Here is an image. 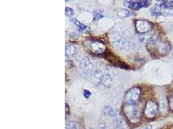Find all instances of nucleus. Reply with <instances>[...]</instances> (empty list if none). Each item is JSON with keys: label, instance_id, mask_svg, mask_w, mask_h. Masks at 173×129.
Listing matches in <instances>:
<instances>
[{"label": "nucleus", "instance_id": "nucleus-26", "mask_svg": "<svg viewBox=\"0 0 173 129\" xmlns=\"http://www.w3.org/2000/svg\"><path fill=\"white\" fill-rule=\"evenodd\" d=\"M152 125H147V126H145L144 127H143L140 129H152Z\"/></svg>", "mask_w": 173, "mask_h": 129}, {"label": "nucleus", "instance_id": "nucleus-22", "mask_svg": "<svg viewBox=\"0 0 173 129\" xmlns=\"http://www.w3.org/2000/svg\"><path fill=\"white\" fill-rule=\"evenodd\" d=\"M169 107L172 111H173V93L170 94L169 98Z\"/></svg>", "mask_w": 173, "mask_h": 129}, {"label": "nucleus", "instance_id": "nucleus-7", "mask_svg": "<svg viewBox=\"0 0 173 129\" xmlns=\"http://www.w3.org/2000/svg\"><path fill=\"white\" fill-rule=\"evenodd\" d=\"M136 31L140 34L150 32L153 28V24L150 22L146 20H138L135 21Z\"/></svg>", "mask_w": 173, "mask_h": 129}, {"label": "nucleus", "instance_id": "nucleus-19", "mask_svg": "<svg viewBox=\"0 0 173 129\" xmlns=\"http://www.w3.org/2000/svg\"><path fill=\"white\" fill-rule=\"evenodd\" d=\"M71 21L74 22V23L78 27L80 31H84L87 29V26L84 25L83 23H81L79 21H78L75 18H72Z\"/></svg>", "mask_w": 173, "mask_h": 129}, {"label": "nucleus", "instance_id": "nucleus-14", "mask_svg": "<svg viewBox=\"0 0 173 129\" xmlns=\"http://www.w3.org/2000/svg\"><path fill=\"white\" fill-rule=\"evenodd\" d=\"M114 125L116 129H126V125L121 118H115L114 120Z\"/></svg>", "mask_w": 173, "mask_h": 129}, {"label": "nucleus", "instance_id": "nucleus-16", "mask_svg": "<svg viewBox=\"0 0 173 129\" xmlns=\"http://www.w3.org/2000/svg\"><path fill=\"white\" fill-rule=\"evenodd\" d=\"M117 14L120 17L125 18L129 17L131 14V12L129 10H128V9L121 8L117 11Z\"/></svg>", "mask_w": 173, "mask_h": 129}, {"label": "nucleus", "instance_id": "nucleus-9", "mask_svg": "<svg viewBox=\"0 0 173 129\" xmlns=\"http://www.w3.org/2000/svg\"><path fill=\"white\" fill-rule=\"evenodd\" d=\"M150 2L146 0H141V1H125L124 5L128 8L134 9V10H139V9L146 8L149 6Z\"/></svg>", "mask_w": 173, "mask_h": 129}, {"label": "nucleus", "instance_id": "nucleus-2", "mask_svg": "<svg viewBox=\"0 0 173 129\" xmlns=\"http://www.w3.org/2000/svg\"><path fill=\"white\" fill-rule=\"evenodd\" d=\"M92 80L97 86L109 88L112 85V79L110 74L101 70H97L93 72Z\"/></svg>", "mask_w": 173, "mask_h": 129}, {"label": "nucleus", "instance_id": "nucleus-10", "mask_svg": "<svg viewBox=\"0 0 173 129\" xmlns=\"http://www.w3.org/2000/svg\"><path fill=\"white\" fill-rule=\"evenodd\" d=\"M80 67L81 69L86 73L92 72L94 70V64L87 57H84L81 59L80 62Z\"/></svg>", "mask_w": 173, "mask_h": 129}, {"label": "nucleus", "instance_id": "nucleus-4", "mask_svg": "<svg viewBox=\"0 0 173 129\" xmlns=\"http://www.w3.org/2000/svg\"><path fill=\"white\" fill-rule=\"evenodd\" d=\"M110 40L114 47L117 50L121 52H126L130 49V43L119 34L112 33L110 35Z\"/></svg>", "mask_w": 173, "mask_h": 129}, {"label": "nucleus", "instance_id": "nucleus-8", "mask_svg": "<svg viewBox=\"0 0 173 129\" xmlns=\"http://www.w3.org/2000/svg\"><path fill=\"white\" fill-rule=\"evenodd\" d=\"M89 48L91 51L95 54H102L106 50L105 44L99 40H94L89 44Z\"/></svg>", "mask_w": 173, "mask_h": 129}, {"label": "nucleus", "instance_id": "nucleus-23", "mask_svg": "<svg viewBox=\"0 0 173 129\" xmlns=\"http://www.w3.org/2000/svg\"><path fill=\"white\" fill-rule=\"evenodd\" d=\"M103 17H104V15H103L101 12H96V13L95 14L94 17V21H96V20H100V19H102Z\"/></svg>", "mask_w": 173, "mask_h": 129}, {"label": "nucleus", "instance_id": "nucleus-13", "mask_svg": "<svg viewBox=\"0 0 173 129\" xmlns=\"http://www.w3.org/2000/svg\"><path fill=\"white\" fill-rule=\"evenodd\" d=\"M65 52H66V56H73V57H75L77 55V52H78L77 49L73 45H67L66 47Z\"/></svg>", "mask_w": 173, "mask_h": 129}, {"label": "nucleus", "instance_id": "nucleus-27", "mask_svg": "<svg viewBox=\"0 0 173 129\" xmlns=\"http://www.w3.org/2000/svg\"><path fill=\"white\" fill-rule=\"evenodd\" d=\"M67 113H68V114H69L70 111H69V108L68 105L66 104V115L67 114Z\"/></svg>", "mask_w": 173, "mask_h": 129}, {"label": "nucleus", "instance_id": "nucleus-18", "mask_svg": "<svg viewBox=\"0 0 173 129\" xmlns=\"http://www.w3.org/2000/svg\"><path fill=\"white\" fill-rule=\"evenodd\" d=\"M160 7L162 9H165V8L173 9V1H163L161 3Z\"/></svg>", "mask_w": 173, "mask_h": 129}, {"label": "nucleus", "instance_id": "nucleus-24", "mask_svg": "<svg viewBox=\"0 0 173 129\" xmlns=\"http://www.w3.org/2000/svg\"><path fill=\"white\" fill-rule=\"evenodd\" d=\"M91 94H92V93H91V92L88 90H86V89H84V91H83V96L84 98H86V99H88Z\"/></svg>", "mask_w": 173, "mask_h": 129}, {"label": "nucleus", "instance_id": "nucleus-21", "mask_svg": "<svg viewBox=\"0 0 173 129\" xmlns=\"http://www.w3.org/2000/svg\"><path fill=\"white\" fill-rule=\"evenodd\" d=\"M65 14L68 16H71L74 14V11L70 7H66Z\"/></svg>", "mask_w": 173, "mask_h": 129}, {"label": "nucleus", "instance_id": "nucleus-29", "mask_svg": "<svg viewBox=\"0 0 173 129\" xmlns=\"http://www.w3.org/2000/svg\"><path fill=\"white\" fill-rule=\"evenodd\" d=\"M89 129H94V128H89Z\"/></svg>", "mask_w": 173, "mask_h": 129}, {"label": "nucleus", "instance_id": "nucleus-1", "mask_svg": "<svg viewBox=\"0 0 173 129\" xmlns=\"http://www.w3.org/2000/svg\"><path fill=\"white\" fill-rule=\"evenodd\" d=\"M149 51L155 55H165L169 52L171 49L170 43L165 40L160 39L159 37L147 44Z\"/></svg>", "mask_w": 173, "mask_h": 129}, {"label": "nucleus", "instance_id": "nucleus-12", "mask_svg": "<svg viewBox=\"0 0 173 129\" xmlns=\"http://www.w3.org/2000/svg\"><path fill=\"white\" fill-rule=\"evenodd\" d=\"M103 114L108 119H115L117 117L116 111L110 106H105L103 108Z\"/></svg>", "mask_w": 173, "mask_h": 129}, {"label": "nucleus", "instance_id": "nucleus-11", "mask_svg": "<svg viewBox=\"0 0 173 129\" xmlns=\"http://www.w3.org/2000/svg\"><path fill=\"white\" fill-rule=\"evenodd\" d=\"M158 36L156 34H151L150 32L140 34L139 36V40L142 43H149L153 41L154 39L158 38Z\"/></svg>", "mask_w": 173, "mask_h": 129}, {"label": "nucleus", "instance_id": "nucleus-28", "mask_svg": "<svg viewBox=\"0 0 173 129\" xmlns=\"http://www.w3.org/2000/svg\"><path fill=\"white\" fill-rule=\"evenodd\" d=\"M169 129H173V125H172L169 127Z\"/></svg>", "mask_w": 173, "mask_h": 129}, {"label": "nucleus", "instance_id": "nucleus-5", "mask_svg": "<svg viewBox=\"0 0 173 129\" xmlns=\"http://www.w3.org/2000/svg\"><path fill=\"white\" fill-rule=\"evenodd\" d=\"M141 96V89L138 87H134L127 90L124 96L123 104L136 105Z\"/></svg>", "mask_w": 173, "mask_h": 129}, {"label": "nucleus", "instance_id": "nucleus-3", "mask_svg": "<svg viewBox=\"0 0 173 129\" xmlns=\"http://www.w3.org/2000/svg\"><path fill=\"white\" fill-rule=\"evenodd\" d=\"M123 111L126 117L129 119L132 123L135 124L140 122L141 114L139 108L136 105L123 104Z\"/></svg>", "mask_w": 173, "mask_h": 129}, {"label": "nucleus", "instance_id": "nucleus-25", "mask_svg": "<svg viewBox=\"0 0 173 129\" xmlns=\"http://www.w3.org/2000/svg\"><path fill=\"white\" fill-rule=\"evenodd\" d=\"M97 129H110V127L105 123H101L98 125Z\"/></svg>", "mask_w": 173, "mask_h": 129}, {"label": "nucleus", "instance_id": "nucleus-6", "mask_svg": "<svg viewBox=\"0 0 173 129\" xmlns=\"http://www.w3.org/2000/svg\"><path fill=\"white\" fill-rule=\"evenodd\" d=\"M158 112V105L155 101L149 100L145 104L143 113L147 119H152L156 117Z\"/></svg>", "mask_w": 173, "mask_h": 129}, {"label": "nucleus", "instance_id": "nucleus-15", "mask_svg": "<svg viewBox=\"0 0 173 129\" xmlns=\"http://www.w3.org/2000/svg\"><path fill=\"white\" fill-rule=\"evenodd\" d=\"M150 12L151 14L154 16H157L159 17L160 16H161V8L160 7V5L156 4L154 5L150 10Z\"/></svg>", "mask_w": 173, "mask_h": 129}, {"label": "nucleus", "instance_id": "nucleus-20", "mask_svg": "<svg viewBox=\"0 0 173 129\" xmlns=\"http://www.w3.org/2000/svg\"><path fill=\"white\" fill-rule=\"evenodd\" d=\"M161 12L165 14L168 16H173V9L171 8H165L162 9L161 8Z\"/></svg>", "mask_w": 173, "mask_h": 129}, {"label": "nucleus", "instance_id": "nucleus-17", "mask_svg": "<svg viewBox=\"0 0 173 129\" xmlns=\"http://www.w3.org/2000/svg\"><path fill=\"white\" fill-rule=\"evenodd\" d=\"M68 129H81L80 124L75 121H69L67 123V127Z\"/></svg>", "mask_w": 173, "mask_h": 129}]
</instances>
